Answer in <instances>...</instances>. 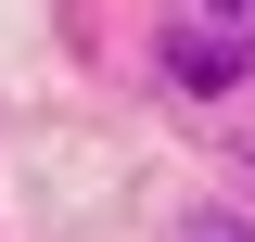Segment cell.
<instances>
[{
    "label": "cell",
    "instance_id": "3957f363",
    "mask_svg": "<svg viewBox=\"0 0 255 242\" xmlns=\"http://www.w3.org/2000/svg\"><path fill=\"white\" fill-rule=\"evenodd\" d=\"M179 242H255V217H230V204H204V217H191Z\"/></svg>",
    "mask_w": 255,
    "mask_h": 242
},
{
    "label": "cell",
    "instance_id": "6da1fadb",
    "mask_svg": "<svg viewBox=\"0 0 255 242\" xmlns=\"http://www.w3.org/2000/svg\"><path fill=\"white\" fill-rule=\"evenodd\" d=\"M243 64H255V51H230L217 26H166V90H179V102H217Z\"/></svg>",
    "mask_w": 255,
    "mask_h": 242
},
{
    "label": "cell",
    "instance_id": "7a4b0ae2",
    "mask_svg": "<svg viewBox=\"0 0 255 242\" xmlns=\"http://www.w3.org/2000/svg\"><path fill=\"white\" fill-rule=\"evenodd\" d=\"M191 26H217L230 51H255V0H204V13H191Z\"/></svg>",
    "mask_w": 255,
    "mask_h": 242
}]
</instances>
